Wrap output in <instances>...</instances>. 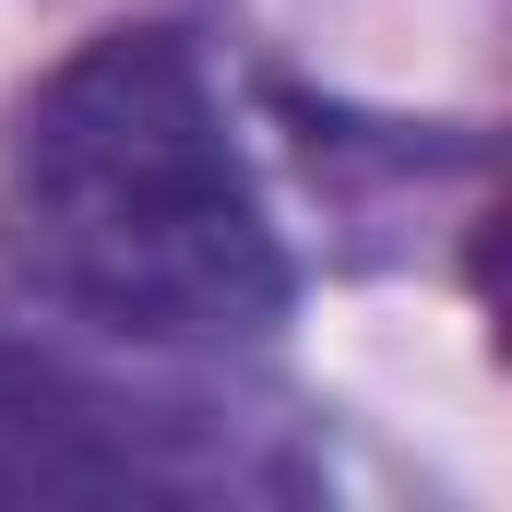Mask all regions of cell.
Wrapping results in <instances>:
<instances>
[{"instance_id": "1", "label": "cell", "mask_w": 512, "mask_h": 512, "mask_svg": "<svg viewBox=\"0 0 512 512\" xmlns=\"http://www.w3.org/2000/svg\"><path fill=\"white\" fill-rule=\"evenodd\" d=\"M0 262L120 346H251L286 322V239L179 24L84 36L0 120Z\"/></svg>"}, {"instance_id": "2", "label": "cell", "mask_w": 512, "mask_h": 512, "mask_svg": "<svg viewBox=\"0 0 512 512\" xmlns=\"http://www.w3.org/2000/svg\"><path fill=\"white\" fill-rule=\"evenodd\" d=\"M191 489H239V453L203 429V405L120 393L0 334V501H191Z\"/></svg>"}]
</instances>
